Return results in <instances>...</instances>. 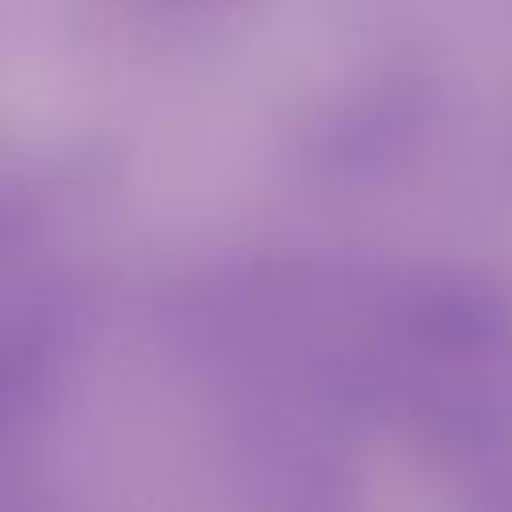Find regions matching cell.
I'll return each instance as SVG.
<instances>
[]
</instances>
